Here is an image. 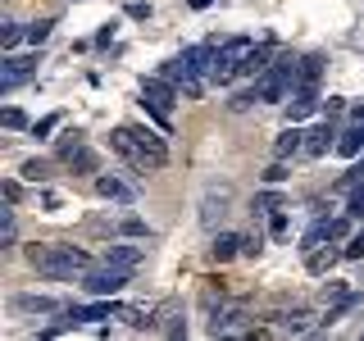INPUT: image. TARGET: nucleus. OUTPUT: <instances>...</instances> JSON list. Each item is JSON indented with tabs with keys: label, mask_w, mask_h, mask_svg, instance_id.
Instances as JSON below:
<instances>
[{
	"label": "nucleus",
	"mask_w": 364,
	"mask_h": 341,
	"mask_svg": "<svg viewBox=\"0 0 364 341\" xmlns=\"http://www.w3.org/2000/svg\"><path fill=\"white\" fill-rule=\"evenodd\" d=\"M14 237H18V223H14V210H0V246H14Z\"/></svg>",
	"instance_id": "obj_20"
},
{
	"label": "nucleus",
	"mask_w": 364,
	"mask_h": 341,
	"mask_svg": "<svg viewBox=\"0 0 364 341\" xmlns=\"http://www.w3.org/2000/svg\"><path fill=\"white\" fill-rule=\"evenodd\" d=\"M23 178H28V182H46V178H50V168H46L41 159H28V164H23Z\"/></svg>",
	"instance_id": "obj_29"
},
{
	"label": "nucleus",
	"mask_w": 364,
	"mask_h": 341,
	"mask_svg": "<svg viewBox=\"0 0 364 341\" xmlns=\"http://www.w3.org/2000/svg\"><path fill=\"white\" fill-rule=\"evenodd\" d=\"M242 242H246V237H232V232H219V237H214V246H210V255H214V259H219V264H223V259H232V255H237V250H242Z\"/></svg>",
	"instance_id": "obj_18"
},
{
	"label": "nucleus",
	"mask_w": 364,
	"mask_h": 341,
	"mask_svg": "<svg viewBox=\"0 0 364 341\" xmlns=\"http://www.w3.org/2000/svg\"><path fill=\"white\" fill-rule=\"evenodd\" d=\"M0 191H5V200H9V205H14V200L23 196V187H18V182H14V178H5V187H0Z\"/></svg>",
	"instance_id": "obj_36"
},
{
	"label": "nucleus",
	"mask_w": 364,
	"mask_h": 341,
	"mask_svg": "<svg viewBox=\"0 0 364 341\" xmlns=\"http://www.w3.org/2000/svg\"><path fill=\"white\" fill-rule=\"evenodd\" d=\"M337 259H346V255H337V250H328V246H314V250H305V269L314 273V278H323V273H333Z\"/></svg>",
	"instance_id": "obj_10"
},
{
	"label": "nucleus",
	"mask_w": 364,
	"mask_h": 341,
	"mask_svg": "<svg viewBox=\"0 0 364 341\" xmlns=\"http://www.w3.org/2000/svg\"><path fill=\"white\" fill-rule=\"evenodd\" d=\"M346 214H350V219H364V182H360V187H350V200H346Z\"/></svg>",
	"instance_id": "obj_26"
},
{
	"label": "nucleus",
	"mask_w": 364,
	"mask_h": 341,
	"mask_svg": "<svg viewBox=\"0 0 364 341\" xmlns=\"http://www.w3.org/2000/svg\"><path fill=\"white\" fill-rule=\"evenodd\" d=\"M264 182H269V187H278V182H287V168H282V164H269V168H264Z\"/></svg>",
	"instance_id": "obj_35"
},
{
	"label": "nucleus",
	"mask_w": 364,
	"mask_h": 341,
	"mask_svg": "<svg viewBox=\"0 0 364 341\" xmlns=\"http://www.w3.org/2000/svg\"><path fill=\"white\" fill-rule=\"evenodd\" d=\"M18 41H28V28H18V23H5V28H0V45H5V50H14Z\"/></svg>",
	"instance_id": "obj_21"
},
{
	"label": "nucleus",
	"mask_w": 364,
	"mask_h": 341,
	"mask_svg": "<svg viewBox=\"0 0 364 341\" xmlns=\"http://www.w3.org/2000/svg\"><path fill=\"white\" fill-rule=\"evenodd\" d=\"M341 255H346V259H364V227L346 237V250H341Z\"/></svg>",
	"instance_id": "obj_27"
},
{
	"label": "nucleus",
	"mask_w": 364,
	"mask_h": 341,
	"mask_svg": "<svg viewBox=\"0 0 364 341\" xmlns=\"http://www.w3.org/2000/svg\"><path fill=\"white\" fill-rule=\"evenodd\" d=\"M242 318H246V310H242V305H232V310L214 314V323H210V337H219V332H237V328H242Z\"/></svg>",
	"instance_id": "obj_17"
},
{
	"label": "nucleus",
	"mask_w": 364,
	"mask_h": 341,
	"mask_svg": "<svg viewBox=\"0 0 364 341\" xmlns=\"http://www.w3.org/2000/svg\"><path fill=\"white\" fill-rule=\"evenodd\" d=\"M141 255H146L141 246H109V250H105V264H119V269H136V264H141Z\"/></svg>",
	"instance_id": "obj_14"
},
{
	"label": "nucleus",
	"mask_w": 364,
	"mask_h": 341,
	"mask_svg": "<svg viewBox=\"0 0 364 341\" xmlns=\"http://www.w3.org/2000/svg\"><path fill=\"white\" fill-rule=\"evenodd\" d=\"M310 328V314L296 310V314H282V332H305Z\"/></svg>",
	"instance_id": "obj_23"
},
{
	"label": "nucleus",
	"mask_w": 364,
	"mask_h": 341,
	"mask_svg": "<svg viewBox=\"0 0 364 341\" xmlns=\"http://www.w3.org/2000/svg\"><path fill=\"white\" fill-rule=\"evenodd\" d=\"M228 200H232V187H210L205 191V205H200V223L214 227L228 214Z\"/></svg>",
	"instance_id": "obj_8"
},
{
	"label": "nucleus",
	"mask_w": 364,
	"mask_h": 341,
	"mask_svg": "<svg viewBox=\"0 0 364 341\" xmlns=\"http://www.w3.org/2000/svg\"><path fill=\"white\" fill-rule=\"evenodd\" d=\"M132 141H136V155H141V168H164L168 164L164 136H155L151 128H132Z\"/></svg>",
	"instance_id": "obj_4"
},
{
	"label": "nucleus",
	"mask_w": 364,
	"mask_h": 341,
	"mask_svg": "<svg viewBox=\"0 0 364 341\" xmlns=\"http://www.w3.org/2000/svg\"><path fill=\"white\" fill-rule=\"evenodd\" d=\"M64 164L73 168V173H96V168H100V159H96V151H87V146H82V151H73V155L64 159Z\"/></svg>",
	"instance_id": "obj_19"
},
{
	"label": "nucleus",
	"mask_w": 364,
	"mask_h": 341,
	"mask_svg": "<svg viewBox=\"0 0 364 341\" xmlns=\"http://www.w3.org/2000/svg\"><path fill=\"white\" fill-rule=\"evenodd\" d=\"M119 232H123V237H146L151 227H146L141 219H123V223H119Z\"/></svg>",
	"instance_id": "obj_32"
},
{
	"label": "nucleus",
	"mask_w": 364,
	"mask_h": 341,
	"mask_svg": "<svg viewBox=\"0 0 364 341\" xmlns=\"http://www.w3.org/2000/svg\"><path fill=\"white\" fill-rule=\"evenodd\" d=\"M350 237V214L346 219H328V242H346Z\"/></svg>",
	"instance_id": "obj_24"
},
{
	"label": "nucleus",
	"mask_w": 364,
	"mask_h": 341,
	"mask_svg": "<svg viewBox=\"0 0 364 341\" xmlns=\"http://www.w3.org/2000/svg\"><path fill=\"white\" fill-rule=\"evenodd\" d=\"M255 210H259V214L282 210V196H278V191H259V196H255Z\"/></svg>",
	"instance_id": "obj_25"
},
{
	"label": "nucleus",
	"mask_w": 364,
	"mask_h": 341,
	"mask_svg": "<svg viewBox=\"0 0 364 341\" xmlns=\"http://www.w3.org/2000/svg\"><path fill=\"white\" fill-rule=\"evenodd\" d=\"M296 151H305V132L291 123V128L282 132L278 141H273V155H278V159H287V155H296Z\"/></svg>",
	"instance_id": "obj_16"
},
{
	"label": "nucleus",
	"mask_w": 364,
	"mask_h": 341,
	"mask_svg": "<svg viewBox=\"0 0 364 341\" xmlns=\"http://www.w3.org/2000/svg\"><path fill=\"white\" fill-rule=\"evenodd\" d=\"M28 259L46 278H73V273L91 269L87 250H77V246H28Z\"/></svg>",
	"instance_id": "obj_1"
},
{
	"label": "nucleus",
	"mask_w": 364,
	"mask_h": 341,
	"mask_svg": "<svg viewBox=\"0 0 364 341\" xmlns=\"http://www.w3.org/2000/svg\"><path fill=\"white\" fill-rule=\"evenodd\" d=\"M214 5V0H191V9H210Z\"/></svg>",
	"instance_id": "obj_37"
},
{
	"label": "nucleus",
	"mask_w": 364,
	"mask_h": 341,
	"mask_svg": "<svg viewBox=\"0 0 364 341\" xmlns=\"http://www.w3.org/2000/svg\"><path fill=\"white\" fill-rule=\"evenodd\" d=\"M109 146H114V151H119L123 159H128V164H132V168H141V155H136V141H132V128H114V132H109Z\"/></svg>",
	"instance_id": "obj_11"
},
{
	"label": "nucleus",
	"mask_w": 364,
	"mask_h": 341,
	"mask_svg": "<svg viewBox=\"0 0 364 341\" xmlns=\"http://www.w3.org/2000/svg\"><path fill=\"white\" fill-rule=\"evenodd\" d=\"M333 136H337V132L328 128V123H318V128H310V132H305V155H323L328 146H337Z\"/></svg>",
	"instance_id": "obj_15"
},
{
	"label": "nucleus",
	"mask_w": 364,
	"mask_h": 341,
	"mask_svg": "<svg viewBox=\"0 0 364 341\" xmlns=\"http://www.w3.org/2000/svg\"><path fill=\"white\" fill-rule=\"evenodd\" d=\"M323 55H305V60H296V87H318V77H323Z\"/></svg>",
	"instance_id": "obj_9"
},
{
	"label": "nucleus",
	"mask_w": 364,
	"mask_h": 341,
	"mask_svg": "<svg viewBox=\"0 0 364 341\" xmlns=\"http://www.w3.org/2000/svg\"><path fill=\"white\" fill-rule=\"evenodd\" d=\"M55 151H60L64 159L73 155V151H82V132H64V136H60V146H55Z\"/></svg>",
	"instance_id": "obj_28"
},
{
	"label": "nucleus",
	"mask_w": 364,
	"mask_h": 341,
	"mask_svg": "<svg viewBox=\"0 0 364 341\" xmlns=\"http://www.w3.org/2000/svg\"><path fill=\"white\" fill-rule=\"evenodd\" d=\"M314 109H318V87H291V96H287V119L301 123V119H310Z\"/></svg>",
	"instance_id": "obj_7"
},
{
	"label": "nucleus",
	"mask_w": 364,
	"mask_h": 341,
	"mask_svg": "<svg viewBox=\"0 0 364 341\" xmlns=\"http://www.w3.org/2000/svg\"><path fill=\"white\" fill-rule=\"evenodd\" d=\"M287 227H291V223H287V214H282V210H273V219H269V232H273V237H287Z\"/></svg>",
	"instance_id": "obj_34"
},
{
	"label": "nucleus",
	"mask_w": 364,
	"mask_h": 341,
	"mask_svg": "<svg viewBox=\"0 0 364 341\" xmlns=\"http://www.w3.org/2000/svg\"><path fill=\"white\" fill-rule=\"evenodd\" d=\"M37 64H41V55H9L5 68H0V91H14L18 82L37 77Z\"/></svg>",
	"instance_id": "obj_5"
},
{
	"label": "nucleus",
	"mask_w": 364,
	"mask_h": 341,
	"mask_svg": "<svg viewBox=\"0 0 364 341\" xmlns=\"http://www.w3.org/2000/svg\"><path fill=\"white\" fill-rule=\"evenodd\" d=\"M291 87H296V60L291 55H278L269 68H259L255 73V100H287L291 96Z\"/></svg>",
	"instance_id": "obj_2"
},
{
	"label": "nucleus",
	"mask_w": 364,
	"mask_h": 341,
	"mask_svg": "<svg viewBox=\"0 0 364 341\" xmlns=\"http://www.w3.org/2000/svg\"><path fill=\"white\" fill-rule=\"evenodd\" d=\"M364 151V119L355 123V128H346V132H337V155H346V159H355Z\"/></svg>",
	"instance_id": "obj_12"
},
{
	"label": "nucleus",
	"mask_w": 364,
	"mask_h": 341,
	"mask_svg": "<svg viewBox=\"0 0 364 341\" xmlns=\"http://www.w3.org/2000/svg\"><path fill=\"white\" fill-rule=\"evenodd\" d=\"M128 278H132V269H119V264H91L82 273V291L87 296H119L123 287H128Z\"/></svg>",
	"instance_id": "obj_3"
},
{
	"label": "nucleus",
	"mask_w": 364,
	"mask_h": 341,
	"mask_svg": "<svg viewBox=\"0 0 364 341\" xmlns=\"http://www.w3.org/2000/svg\"><path fill=\"white\" fill-rule=\"evenodd\" d=\"M14 310L18 314H60V305L50 296H14Z\"/></svg>",
	"instance_id": "obj_13"
},
{
	"label": "nucleus",
	"mask_w": 364,
	"mask_h": 341,
	"mask_svg": "<svg viewBox=\"0 0 364 341\" xmlns=\"http://www.w3.org/2000/svg\"><path fill=\"white\" fill-rule=\"evenodd\" d=\"M328 242V219L323 223H314L310 232H305V242H301V250H314V246H323Z\"/></svg>",
	"instance_id": "obj_22"
},
{
	"label": "nucleus",
	"mask_w": 364,
	"mask_h": 341,
	"mask_svg": "<svg viewBox=\"0 0 364 341\" xmlns=\"http://www.w3.org/2000/svg\"><path fill=\"white\" fill-rule=\"evenodd\" d=\"M0 123H5V128H28V119H23V109H14V105H9L5 114H0Z\"/></svg>",
	"instance_id": "obj_33"
},
{
	"label": "nucleus",
	"mask_w": 364,
	"mask_h": 341,
	"mask_svg": "<svg viewBox=\"0 0 364 341\" xmlns=\"http://www.w3.org/2000/svg\"><path fill=\"white\" fill-rule=\"evenodd\" d=\"M96 196L109 205H136V182L119 178V173H100L96 178Z\"/></svg>",
	"instance_id": "obj_6"
},
{
	"label": "nucleus",
	"mask_w": 364,
	"mask_h": 341,
	"mask_svg": "<svg viewBox=\"0 0 364 341\" xmlns=\"http://www.w3.org/2000/svg\"><path fill=\"white\" fill-rule=\"evenodd\" d=\"M50 28H55V23H50V18H41V23H32V28H28V41H32V45H41L46 37H50Z\"/></svg>",
	"instance_id": "obj_30"
},
{
	"label": "nucleus",
	"mask_w": 364,
	"mask_h": 341,
	"mask_svg": "<svg viewBox=\"0 0 364 341\" xmlns=\"http://www.w3.org/2000/svg\"><path fill=\"white\" fill-rule=\"evenodd\" d=\"M55 128H60V114H46L41 123H32V136H50Z\"/></svg>",
	"instance_id": "obj_31"
}]
</instances>
